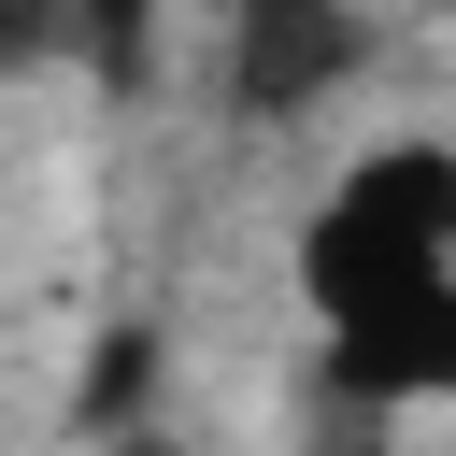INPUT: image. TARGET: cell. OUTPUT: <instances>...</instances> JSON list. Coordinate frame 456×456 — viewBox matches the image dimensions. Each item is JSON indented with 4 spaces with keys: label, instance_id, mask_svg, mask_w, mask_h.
<instances>
[{
    "label": "cell",
    "instance_id": "cell-5",
    "mask_svg": "<svg viewBox=\"0 0 456 456\" xmlns=\"http://www.w3.org/2000/svg\"><path fill=\"white\" fill-rule=\"evenodd\" d=\"M86 57V0H0V86H43Z\"/></svg>",
    "mask_w": 456,
    "mask_h": 456
},
{
    "label": "cell",
    "instance_id": "cell-2",
    "mask_svg": "<svg viewBox=\"0 0 456 456\" xmlns=\"http://www.w3.org/2000/svg\"><path fill=\"white\" fill-rule=\"evenodd\" d=\"M385 57L370 0H214V114L228 128H299L328 100H356Z\"/></svg>",
    "mask_w": 456,
    "mask_h": 456
},
{
    "label": "cell",
    "instance_id": "cell-1",
    "mask_svg": "<svg viewBox=\"0 0 456 456\" xmlns=\"http://www.w3.org/2000/svg\"><path fill=\"white\" fill-rule=\"evenodd\" d=\"M299 314L314 385L456 399V142H370L299 200Z\"/></svg>",
    "mask_w": 456,
    "mask_h": 456
},
{
    "label": "cell",
    "instance_id": "cell-7",
    "mask_svg": "<svg viewBox=\"0 0 456 456\" xmlns=\"http://www.w3.org/2000/svg\"><path fill=\"white\" fill-rule=\"evenodd\" d=\"M86 456H200V442H185V428L157 413V428H114V442H86Z\"/></svg>",
    "mask_w": 456,
    "mask_h": 456
},
{
    "label": "cell",
    "instance_id": "cell-6",
    "mask_svg": "<svg viewBox=\"0 0 456 456\" xmlns=\"http://www.w3.org/2000/svg\"><path fill=\"white\" fill-rule=\"evenodd\" d=\"M299 456H399V399L314 385V413H299Z\"/></svg>",
    "mask_w": 456,
    "mask_h": 456
},
{
    "label": "cell",
    "instance_id": "cell-3",
    "mask_svg": "<svg viewBox=\"0 0 456 456\" xmlns=\"http://www.w3.org/2000/svg\"><path fill=\"white\" fill-rule=\"evenodd\" d=\"M157 385H171V328L128 299V314H100L86 328V356H71V399H57V442L86 456V442H114V428H157Z\"/></svg>",
    "mask_w": 456,
    "mask_h": 456
},
{
    "label": "cell",
    "instance_id": "cell-4",
    "mask_svg": "<svg viewBox=\"0 0 456 456\" xmlns=\"http://www.w3.org/2000/svg\"><path fill=\"white\" fill-rule=\"evenodd\" d=\"M100 100H142L157 86V0H86V57H71Z\"/></svg>",
    "mask_w": 456,
    "mask_h": 456
}]
</instances>
